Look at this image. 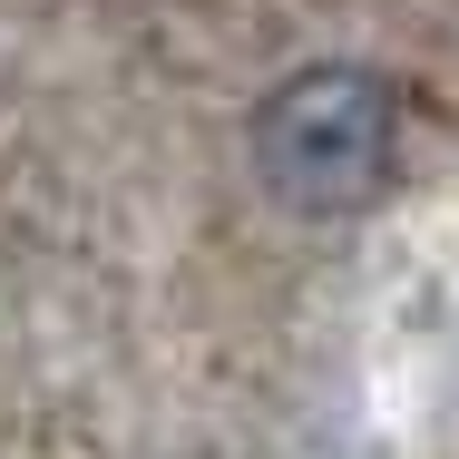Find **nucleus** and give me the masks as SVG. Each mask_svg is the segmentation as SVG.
I'll return each instance as SVG.
<instances>
[{
  "instance_id": "1",
  "label": "nucleus",
  "mask_w": 459,
  "mask_h": 459,
  "mask_svg": "<svg viewBox=\"0 0 459 459\" xmlns=\"http://www.w3.org/2000/svg\"><path fill=\"white\" fill-rule=\"evenodd\" d=\"M245 167L293 225H342L391 195L401 167V89L371 59H303L245 117Z\"/></svg>"
}]
</instances>
